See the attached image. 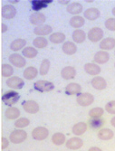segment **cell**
Masks as SVG:
<instances>
[{"mask_svg": "<svg viewBox=\"0 0 115 151\" xmlns=\"http://www.w3.org/2000/svg\"><path fill=\"white\" fill-rule=\"evenodd\" d=\"M1 100L6 106L13 107L20 100V94L16 91H8L2 95Z\"/></svg>", "mask_w": 115, "mask_h": 151, "instance_id": "cell-1", "label": "cell"}, {"mask_svg": "<svg viewBox=\"0 0 115 151\" xmlns=\"http://www.w3.org/2000/svg\"><path fill=\"white\" fill-rule=\"evenodd\" d=\"M27 139V133L24 129H15L13 130L9 136V140L13 144H21Z\"/></svg>", "mask_w": 115, "mask_h": 151, "instance_id": "cell-2", "label": "cell"}, {"mask_svg": "<svg viewBox=\"0 0 115 151\" xmlns=\"http://www.w3.org/2000/svg\"><path fill=\"white\" fill-rule=\"evenodd\" d=\"M34 89L39 92H49L54 89V85L49 81L40 80L34 83Z\"/></svg>", "mask_w": 115, "mask_h": 151, "instance_id": "cell-3", "label": "cell"}, {"mask_svg": "<svg viewBox=\"0 0 115 151\" xmlns=\"http://www.w3.org/2000/svg\"><path fill=\"white\" fill-rule=\"evenodd\" d=\"M93 101H94V97L90 92H82L76 98V102L78 103V105L82 107H88L92 105Z\"/></svg>", "mask_w": 115, "mask_h": 151, "instance_id": "cell-4", "label": "cell"}, {"mask_svg": "<svg viewBox=\"0 0 115 151\" xmlns=\"http://www.w3.org/2000/svg\"><path fill=\"white\" fill-rule=\"evenodd\" d=\"M103 35H104L103 30L101 28V27L95 26L89 30V32L87 34V37L91 42L97 43L103 39Z\"/></svg>", "mask_w": 115, "mask_h": 151, "instance_id": "cell-5", "label": "cell"}, {"mask_svg": "<svg viewBox=\"0 0 115 151\" xmlns=\"http://www.w3.org/2000/svg\"><path fill=\"white\" fill-rule=\"evenodd\" d=\"M49 135V130L46 127H36L32 130V138L35 140L42 141L47 139Z\"/></svg>", "mask_w": 115, "mask_h": 151, "instance_id": "cell-6", "label": "cell"}, {"mask_svg": "<svg viewBox=\"0 0 115 151\" xmlns=\"http://www.w3.org/2000/svg\"><path fill=\"white\" fill-rule=\"evenodd\" d=\"M9 62L12 66L17 68H24L26 65V59L20 53L15 52L9 56Z\"/></svg>", "mask_w": 115, "mask_h": 151, "instance_id": "cell-7", "label": "cell"}, {"mask_svg": "<svg viewBox=\"0 0 115 151\" xmlns=\"http://www.w3.org/2000/svg\"><path fill=\"white\" fill-rule=\"evenodd\" d=\"M6 83L7 87L13 90H20L25 86V81L18 76H12L7 80Z\"/></svg>", "mask_w": 115, "mask_h": 151, "instance_id": "cell-8", "label": "cell"}, {"mask_svg": "<svg viewBox=\"0 0 115 151\" xmlns=\"http://www.w3.org/2000/svg\"><path fill=\"white\" fill-rule=\"evenodd\" d=\"M22 107L24 109V111L29 114H35L39 111V105L35 101L33 100H28L25 101L22 103Z\"/></svg>", "mask_w": 115, "mask_h": 151, "instance_id": "cell-9", "label": "cell"}, {"mask_svg": "<svg viewBox=\"0 0 115 151\" xmlns=\"http://www.w3.org/2000/svg\"><path fill=\"white\" fill-rule=\"evenodd\" d=\"M1 16L7 20L13 19L17 16V8L13 5H5L1 9Z\"/></svg>", "mask_w": 115, "mask_h": 151, "instance_id": "cell-10", "label": "cell"}, {"mask_svg": "<svg viewBox=\"0 0 115 151\" xmlns=\"http://www.w3.org/2000/svg\"><path fill=\"white\" fill-rule=\"evenodd\" d=\"M34 34L37 36L45 37L46 35H51L53 34V28L49 24H42L35 26L34 28Z\"/></svg>", "mask_w": 115, "mask_h": 151, "instance_id": "cell-11", "label": "cell"}, {"mask_svg": "<svg viewBox=\"0 0 115 151\" xmlns=\"http://www.w3.org/2000/svg\"><path fill=\"white\" fill-rule=\"evenodd\" d=\"M91 84L93 89L97 91H103L107 88V81L102 76H95L92 79Z\"/></svg>", "mask_w": 115, "mask_h": 151, "instance_id": "cell-12", "label": "cell"}, {"mask_svg": "<svg viewBox=\"0 0 115 151\" xmlns=\"http://www.w3.org/2000/svg\"><path fill=\"white\" fill-rule=\"evenodd\" d=\"M84 71L85 73L91 75V76H98L101 73V71H102V69H101V67L99 64L95 63H87L84 64Z\"/></svg>", "mask_w": 115, "mask_h": 151, "instance_id": "cell-13", "label": "cell"}, {"mask_svg": "<svg viewBox=\"0 0 115 151\" xmlns=\"http://www.w3.org/2000/svg\"><path fill=\"white\" fill-rule=\"evenodd\" d=\"M101 17V11L96 7H90L83 11V17L89 21H95Z\"/></svg>", "mask_w": 115, "mask_h": 151, "instance_id": "cell-14", "label": "cell"}, {"mask_svg": "<svg viewBox=\"0 0 115 151\" xmlns=\"http://www.w3.org/2000/svg\"><path fill=\"white\" fill-rule=\"evenodd\" d=\"M30 23L34 25H42L44 24L45 22L46 21V17L45 16V14L40 13V12H35L29 17Z\"/></svg>", "mask_w": 115, "mask_h": 151, "instance_id": "cell-15", "label": "cell"}, {"mask_svg": "<svg viewBox=\"0 0 115 151\" xmlns=\"http://www.w3.org/2000/svg\"><path fill=\"white\" fill-rule=\"evenodd\" d=\"M65 146L68 149L77 150L83 146V141L79 137H74V138H71L66 141Z\"/></svg>", "mask_w": 115, "mask_h": 151, "instance_id": "cell-16", "label": "cell"}, {"mask_svg": "<svg viewBox=\"0 0 115 151\" xmlns=\"http://www.w3.org/2000/svg\"><path fill=\"white\" fill-rule=\"evenodd\" d=\"M97 137L100 140L103 141H107V140H111L113 139L114 137V132L112 129H108V128H103L101 129L98 133H97Z\"/></svg>", "mask_w": 115, "mask_h": 151, "instance_id": "cell-17", "label": "cell"}, {"mask_svg": "<svg viewBox=\"0 0 115 151\" xmlns=\"http://www.w3.org/2000/svg\"><path fill=\"white\" fill-rule=\"evenodd\" d=\"M87 129H88L87 123H85L83 121H80L73 126V128H72V133L75 135V137H80L87 131Z\"/></svg>", "mask_w": 115, "mask_h": 151, "instance_id": "cell-18", "label": "cell"}, {"mask_svg": "<svg viewBox=\"0 0 115 151\" xmlns=\"http://www.w3.org/2000/svg\"><path fill=\"white\" fill-rule=\"evenodd\" d=\"M62 51L66 55H73L77 52V45L72 41H65L63 44Z\"/></svg>", "mask_w": 115, "mask_h": 151, "instance_id": "cell-19", "label": "cell"}, {"mask_svg": "<svg viewBox=\"0 0 115 151\" xmlns=\"http://www.w3.org/2000/svg\"><path fill=\"white\" fill-rule=\"evenodd\" d=\"M115 48V39L113 37H106L100 42V49L102 51H111Z\"/></svg>", "mask_w": 115, "mask_h": 151, "instance_id": "cell-20", "label": "cell"}, {"mask_svg": "<svg viewBox=\"0 0 115 151\" xmlns=\"http://www.w3.org/2000/svg\"><path fill=\"white\" fill-rule=\"evenodd\" d=\"M65 93L70 96L80 95L82 93V86L76 82H71L65 87Z\"/></svg>", "mask_w": 115, "mask_h": 151, "instance_id": "cell-21", "label": "cell"}, {"mask_svg": "<svg viewBox=\"0 0 115 151\" xmlns=\"http://www.w3.org/2000/svg\"><path fill=\"white\" fill-rule=\"evenodd\" d=\"M110 60V54L106 51H99L94 54L93 61L97 64H104Z\"/></svg>", "mask_w": 115, "mask_h": 151, "instance_id": "cell-22", "label": "cell"}, {"mask_svg": "<svg viewBox=\"0 0 115 151\" xmlns=\"http://www.w3.org/2000/svg\"><path fill=\"white\" fill-rule=\"evenodd\" d=\"M61 76L64 80H73L76 76V70L73 66H65L61 71Z\"/></svg>", "mask_w": 115, "mask_h": 151, "instance_id": "cell-23", "label": "cell"}, {"mask_svg": "<svg viewBox=\"0 0 115 151\" xmlns=\"http://www.w3.org/2000/svg\"><path fill=\"white\" fill-rule=\"evenodd\" d=\"M20 109L17 107H8L6 109L5 112V117L6 119H9V120H13V119H18L20 118Z\"/></svg>", "mask_w": 115, "mask_h": 151, "instance_id": "cell-24", "label": "cell"}, {"mask_svg": "<svg viewBox=\"0 0 115 151\" xmlns=\"http://www.w3.org/2000/svg\"><path fill=\"white\" fill-rule=\"evenodd\" d=\"M66 11L71 14V15L74 16H79L80 14L83 11V7L82 5L78 3V2H73L67 6L66 7Z\"/></svg>", "mask_w": 115, "mask_h": 151, "instance_id": "cell-25", "label": "cell"}, {"mask_svg": "<svg viewBox=\"0 0 115 151\" xmlns=\"http://www.w3.org/2000/svg\"><path fill=\"white\" fill-rule=\"evenodd\" d=\"M85 24V18L81 16H74L73 17H71L69 21V24L71 27H73L75 30L80 29L81 27H82Z\"/></svg>", "mask_w": 115, "mask_h": 151, "instance_id": "cell-26", "label": "cell"}, {"mask_svg": "<svg viewBox=\"0 0 115 151\" xmlns=\"http://www.w3.org/2000/svg\"><path fill=\"white\" fill-rule=\"evenodd\" d=\"M86 37H87V35L82 29H76L72 34V39H73V42L75 44H82Z\"/></svg>", "mask_w": 115, "mask_h": 151, "instance_id": "cell-27", "label": "cell"}, {"mask_svg": "<svg viewBox=\"0 0 115 151\" xmlns=\"http://www.w3.org/2000/svg\"><path fill=\"white\" fill-rule=\"evenodd\" d=\"M38 73H39V72H38V70L36 69L35 67L29 66V67L25 68V69L24 70L23 76L27 81H32V80H34L35 78L37 77Z\"/></svg>", "mask_w": 115, "mask_h": 151, "instance_id": "cell-28", "label": "cell"}, {"mask_svg": "<svg viewBox=\"0 0 115 151\" xmlns=\"http://www.w3.org/2000/svg\"><path fill=\"white\" fill-rule=\"evenodd\" d=\"M51 3H53V0H33L31 1L32 9L35 11H40L43 8H46Z\"/></svg>", "mask_w": 115, "mask_h": 151, "instance_id": "cell-29", "label": "cell"}, {"mask_svg": "<svg viewBox=\"0 0 115 151\" xmlns=\"http://www.w3.org/2000/svg\"><path fill=\"white\" fill-rule=\"evenodd\" d=\"M25 45H26V41L25 39L18 38V39L14 40L10 44V49L13 52H18L20 50L23 51V49L25 48Z\"/></svg>", "mask_w": 115, "mask_h": 151, "instance_id": "cell-30", "label": "cell"}, {"mask_svg": "<svg viewBox=\"0 0 115 151\" xmlns=\"http://www.w3.org/2000/svg\"><path fill=\"white\" fill-rule=\"evenodd\" d=\"M49 41L54 45H59L62 43H64L65 41V35L61 32L53 33L51 35H49Z\"/></svg>", "mask_w": 115, "mask_h": 151, "instance_id": "cell-31", "label": "cell"}, {"mask_svg": "<svg viewBox=\"0 0 115 151\" xmlns=\"http://www.w3.org/2000/svg\"><path fill=\"white\" fill-rule=\"evenodd\" d=\"M38 51L36 48L32 47V46H27L22 51V55L26 59H33L37 56Z\"/></svg>", "mask_w": 115, "mask_h": 151, "instance_id": "cell-32", "label": "cell"}, {"mask_svg": "<svg viewBox=\"0 0 115 151\" xmlns=\"http://www.w3.org/2000/svg\"><path fill=\"white\" fill-rule=\"evenodd\" d=\"M51 140L53 142V144H54L55 146H61L64 143H66V138H65V135L62 132H56L54 133L52 138Z\"/></svg>", "mask_w": 115, "mask_h": 151, "instance_id": "cell-33", "label": "cell"}, {"mask_svg": "<svg viewBox=\"0 0 115 151\" xmlns=\"http://www.w3.org/2000/svg\"><path fill=\"white\" fill-rule=\"evenodd\" d=\"M33 45L36 49H44L48 45V40L46 37L37 36L33 40Z\"/></svg>", "mask_w": 115, "mask_h": 151, "instance_id": "cell-34", "label": "cell"}, {"mask_svg": "<svg viewBox=\"0 0 115 151\" xmlns=\"http://www.w3.org/2000/svg\"><path fill=\"white\" fill-rule=\"evenodd\" d=\"M104 119L103 118H100V119H90L88 121V125L90 126V128L93 129H103L102 127H103L104 125Z\"/></svg>", "mask_w": 115, "mask_h": 151, "instance_id": "cell-35", "label": "cell"}, {"mask_svg": "<svg viewBox=\"0 0 115 151\" xmlns=\"http://www.w3.org/2000/svg\"><path fill=\"white\" fill-rule=\"evenodd\" d=\"M105 109L101 107H95L93 108L89 111V116L91 119H100L102 118L104 114Z\"/></svg>", "mask_w": 115, "mask_h": 151, "instance_id": "cell-36", "label": "cell"}, {"mask_svg": "<svg viewBox=\"0 0 115 151\" xmlns=\"http://www.w3.org/2000/svg\"><path fill=\"white\" fill-rule=\"evenodd\" d=\"M1 74L5 78H10L14 74V68L11 64L4 63L1 66Z\"/></svg>", "mask_w": 115, "mask_h": 151, "instance_id": "cell-37", "label": "cell"}, {"mask_svg": "<svg viewBox=\"0 0 115 151\" xmlns=\"http://www.w3.org/2000/svg\"><path fill=\"white\" fill-rule=\"evenodd\" d=\"M50 66H51V63L49 61V59H44L42 61L41 64H40V68H39V73L42 76H45L49 73L50 70Z\"/></svg>", "mask_w": 115, "mask_h": 151, "instance_id": "cell-38", "label": "cell"}, {"mask_svg": "<svg viewBox=\"0 0 115 151\" xmlns=\"http://www.w3.org/2000/svg\"><path fill=\"white\" fill-rule=\"evenodd\" d=\"M30 124V119H27V118H19L18 119H17L15 121V123H14V125H15V127L18 129H24L25 128H26L28 125Z\"/></svg>", "mask_w": 115, "mask_h": 151, "instance_id": "cell-39", "label": "cell"}, {"mask_svg": "<svg viewBox=\"0 0 115 151\" xmlns=\"http://www.w3.org/2000/svg\"><path fill=\"white\" fill-rule=\"evenodd\" d=\"M104 25H105V27H106V29H107V30L114 32V31H115V18H114V17L108 18V19L105 21Z\"/></svg>", "mask_w": 115, "mask_h": 151, "instance_id": "cell-40", "label": "cell"}, {"mask_svg": "<svg viewBox=\"0 0 115 151\" xmlns=\"http://www.w3.org/2000/svg\"><path fill=\"white\" fill-rule=\"evenodd\" d=\"M105 111L111 115H115V101H109L104 108Z\"/></svg>", "mask_w": 115, "mask_h": 151, "instance_id": "cell-41", "label": "cell"}, {"mask_svg": "<svg viewBox=\"0 0 115 151\" xmlns=\"http://www.w3.org/2000/svg\"><path fill=\"white\" fill-rule=\"evenodd\" d=\"M9 141L7 138H5V137H2L1 138V148L4 150L6 149L8 146H9Z\"/></svg>", "mask_w": 115, "mask_h": 151, "instance_id": "cell-42", "label": "cell"}, {"mask_svg": "<svg viewBox=\"0 0 115 151\" xmlns=\"http://www.w3.org/2000/svg\"><path fill=\"white\" fill-rule=\"evenodd\" d=\"M7 30H8L7 24H6L2 23V24H1V33H2V34H5V33H7Z\"/></svg>", "mask_w": 115, "mask_h": 151, "instance_id": "cell-43", "label": "cell"}, {"mask_svg": "<svg viewBox=\"0 0 115 151\" xmlns=\"http://www.w3.org/2000/svg\"><path fill=\"white\" fill-rule=\"evenodd\" d=\"M58 3H60L61 5H69V4H71V2L69 1V0H59L58 1Z\"/></svg>", "mask_w": 115, "mask_h": 151, "instance_id": "cell-44", "label": "cell"}, {"mask_svg": "<svg viewBox=\"0 0 115 151\" xmlns=\"http://www.w3.org/2000/svg\"><path fill=\"white\" fill-rule=\"evenodd\" d=\"M88 151H103V150L101 149L100 147H92L89 148Z\"/></svg>", "mask_w": 115, "mask_h": 151, "instance_id": "cell-45", "label": "cell"}, {"mask_svg": "<svg viewBox=\"0 0 115 151\" xmlns=\"http://www.w3.org/2000/svg\"><path fill=\"white\" fill-rule=\"evenodd\" d=\"M111 124L112 127L115 128V116L113 118H111Z\"/></svg>", "mask_w": 115, "mask_h": 151, "instance_id": "cell-46", "label": "cell"}, {"mask_svg": "<svg viewBox=\"0 0 115 151\" xmlns=\"http://www.w3.org/2000/svg\"><path fill=\"white\" fill-rule=\"evenodd\" d=\"M111 13H112V15L114 16V17H115V6L112 8V10H111Z\"/></svg>", "mask_w": 115, "mask_h": 151, "instance_id": "cell-47", "label": "cell"}, {"mask_svg": "<svg viewBox=\"0 0 115 151\" xmlns=\"http://www.w3.org/2000/svg\"><path fill=\"white\" fill-rule=\"evenodd\" d=\"M19 1L18 0H17V1H12V0H9V3H11V4H14V3H18Z\"/></svg>", "mask_w": 115, "mask_h": 151, "instance_id": "cell-48", "label": "cell"}, {"mask_svg": "<svg viewBox=\"0 0 115 151\" xmlns=\"http://www.w3.org/2000/svg\"><path fill=\"white\" fill-rule=\"evenodd\" d=\"M114 54H115V49H114Z\"/></svg>", "mask_w": 115, "mask_h": 151, "instance_id": "cell-49", "label": "cell"}, {"mask_svg": "<svg viewBox=\"0 0 115 151\" xmlns=\"http://www.w3.org/2000/svg\"><path fill=\"white\" fill-rule=\"evenodd\" d=\"M114 67H115V63H114Z\"/></svg>", "mask_w": 115, "mask_h": 151, "instance_id": "cell-50", "label": "cell"}]
</instances>
